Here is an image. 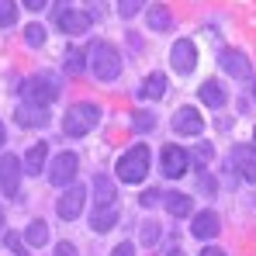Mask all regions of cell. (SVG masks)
I'll return each mask as SVG.
<instances>
[{
    "instance_id": "1",
    "label": "cell",
    "mask_w": 256,
    "mask_h": 256,
    "mask_svg": "<svg viewBox=\"0 0 256 256\" xmlns=\"http://www.w3.org/2000/svg\"><path fill=\"white\" fill-rule=\"evenodd\" d=\"M86 66L94 70L97 80L111 84V80L122 76V52L111 42H90L86 45Z\"/></svg>"
},
{
    "instance_id": "2",
    "label": "cell",
    "mask_w": 256,
    "mask_h": 256,
    "mask_svg": "<svg viewBox=\"0 0 256 256\" xmlns=\"http://www.w3.org/2000/svg\"><path fill=\"white\" fill-rule=\"evenodd\" d=\"M149 160H152V156H149V146H142V142L132 146L125 156L118 160V166H114V170H118V180H122V184H142L146 173H149Z\"/></svg>"
},
{
    "instance_id": "3",
    "label": "cell",
    "mask_w": 256,
    "mask_h": 256,
    "mask_svg": "<svg viewBox=\"0 0 256 256\" xmlns=\"http://www.w3.org/2000/svg\"><path fill=\"white\" fill-rule=\"evenodd\" d=\"M97 122H100V108L84 100V104H76V108L66 111V118H62V132L73 135V138H80V135H86Z\"/></svg>"
},
{
    "instance_id": "4",
    "label": "cell",
    "mask_w": 256,
    "mask_h": 256,
    "mask_svg": "<svg viewBox=\"0 0 256 256\" xmlns=\"http://www.w3.org/2000/svg\"><path fill=\"white\" fill-rule=\"evenodd\" d=\"M18 90H21L24 104H32V108H45V104H52V100H56V94H59V86L52 84V76H48V73L32 76V80H24V84H18Z\"/></svg>"
},
{
    "instance_id": "5",
    "label": "cell",
    "mask_w": 256,
    "mask_h": 256,
    "mask_svg": "<svg viewBox=\"0 0 256 256\" xmlns=\"http://www.w3.org/2000/svg\"><path fill=\"white\" fill-rule=\"evenodd\" d=\"M84 204H86V187L70 184V187H66V194L56 201V212H59V218H62V222H76V218H80V212H84Z\"/></svg>"
},
{
    "instance_id": "6",
    "label": "cell",
    "mask_w": 256,
    "mask_h": 256,
    "mask_svg": "<svg viewBox=\"0 0 256 256\" xmlns=\"http://www.w3.org/2000/svg\"><path fill=\"white\" fill-rule=\"evenodd\" d=\"M76 170H80V156H76V152H59V156L52 160V166H48V180H52L56 187H66V184H73Z\"/></svg>"
},
{
    "instance_id": "7",
    "label": "cell",
    "mask_w": 256,
    "mask_h": 256,
    "mask_svg": "<svg viewBox=\"0 0 256 256\" xmlns=\"http://www.w3.org/2000/svg\"><path fill=\"white\" fill-rule=\"evenodd\" d=\"M228 166L239 173L246 184H256V149H253V146H232V152H228Z\"/></svg>"
},
{
    "instance_id": "8",
    "label": "cell",
    "mask_w": 256,
    "mask_h": 256,
    "mask_svg": "<svg viewBox=\"0 0 256 256\" xmlns=\"http://www.w3.org/2000/svg\"><path fill=\"white\" fill-rule=\"evenodd\" d=\"M170 66L180 73V76H187V73H194V66H198V48L190 38H176L170 48Z\"/></svg>"
},
{
    "instance_id": "9",
    "label": "cell",
    "mask_w": 256,
    "mask_h": 256,
    "mask_svg": "<svg viewBox=\"0 0 256 256\" xmlns=\"http://www.w3.org/2000/svg\"><path fill=\"white\" fill-rule=\"evenodd\" d=\"M21 160L14 156V152H7V156H0V187H4V194L7 198H14L18 190H21Z\"/></svg>"
},
{
    "instance_id": "10",
    "label": "cell",
    "mask_w": 256,
    "mask_h": 256,
    "mask_svg": "<svg viewBox=\"0 0 256 256\" xmlns=\"http://www.w3.org/2000/svg\"><path fill=\"white\" fill-rule=\"evenodd\" d=\"M160 163H163V173H166L170 180H180V176L187 173V166H190V156H187L180 146H163Z\"/></svg>"
},
{
    "instance_id": "11",
    "label": "cell",
    "mask_w": 256,
    "mask_h": 256,
    "mask_svg": "<svg viewBox=\"0 0 256 256\" xmlns=\"http://www.w3.org/2000/svg\"><path fill=\"white\" fill-rule=\"evenodd\" d=\"M218 62H222V70H225V73H232L236 80H250V76H253V66H250V59H246L242 52L225 48V52L218 56Z\"/></svg>"
},
{
    "instance_id": "12",
    "label": "cell",
    "mask_w": 256,
    "mask_h": 256,
    "mask_svg": "<svg viewBox=\"0 0 256 256\" xmlns=\"http://www.w3.org/2000/svg\"><path fill=\"white\" fill-rule=\"evenodd\" d=\"M173 128H176V135H201L204 132V122H201V114L194 108H180L173 114Z\"/></svg>"
},
{
    "instance_id": "13",
    "label": "cell",
    "mask_w": 256,
    "mask_h": 256,
    "mask_svg": "<svg viewBox=\"0 0 256 256\" xmlns=\"http://www.w3.org/2000/svg\"><path fill=\"white\" fill-rule=\"evenodd\" d=\"M59 32L62 35H84L86 28H90V18H86L84 10H59Z\"/></svg>"
},
{
    "instance_id": "14",
    "label": "cell",
    "mask_w": 256,
    "mask_h": 256,
    "mask_svg": "<svg viewBox=\"0 0 256 256\" xmlns=\"http://www.w3.org/2000/svg\"><path fill=\"white\" fill-rule=\"evenodd\" d=\"M14 122L21 128H42V125H48V111L45 108H32V104H21L14 111Z\"/></svg>"
},
{
    "instance_id": "15",
    "label": "cell",
    "mask_w": 256,
    "mask_h": 256,
    "mask_svg": "<svg viewBox=\"0 0 256 256\" xmlns=\"http://www.w3.org/2000/svg\"><path fill=\"white\" fill-rule=\"evenodd\" d=\"M218 228H222V222H218V214H214V212L194 214V225H190V232H194L198 239H214V236H218Z\"/></svg>"
},
{
    "instance_id": "16",
    "label": "cell",
    "mask_w": 256,
    "mask_h": 256,
    "mask_svg": "<svg viewBox=\"0 0 256 256\" xmlns=\"http://www.w3.org/2000/svg\"><path fill=\"white\" fill-rule=\"evenodd\" d=\"M45 160H48V146H45V142H35V146L28 149V156L21 160V170L38 176V170H45Z\"/></svg>"
},
{
    "instance_id": "17",
    "label": "cell",
    "mask_w": 256,
    "mask_h": 256,
    "mask_svg": "<svg viewBox=\"0 0 256 256\" xmlns=\"http://www.w3.org/2000/svg\"><path fill=\"white\" fill-rule=\"evenodd\" d=\"M163 94H166V76L163 73H149L142 80V86H138V97L142 100H160Z\"/></svg>"
},
{
    "instance_id": "18",
    "label": "cell",
    "mask_w": 256,
    "mask_h": 256,
    "mask_svg": "<svg viewBox=\"0 0 256 256\" xmlns=\"http://www.w3.org/2000/svg\"><path fill=\"white\" fill-rule=\"evenodd\" d=\"M198 97H201L208 108H225V100H228V97H225V86L218 84V80H204L201 90H198Z\"/></svg>"
},
{
    "instance_id": "19",
    "label": "cell",
    "mask_w": 256,
    "mask_h": 256,
    "mask_svg": "<svg viewBox=\"0 0 256 256\" xmlns=\"http://www.w3.org/2000/svg\"><path fill=\"white\" fill-rule=\"evenodd\" d=\"M114 204V184L108 176H94V208H111Z\"/></svg>"
},
{
    "instance_id": "20",
    "label": "cell",
    "mask_w": 256,
    "mask_h": 256,
    "mask_svg": "<svg viewBox=\"0 0 256 256\" xmlns=\"http://www.w3.org/2000/svg\"><path fill=\"white\" fill-rule=\"evenodd\" d=\"M114 222H118V208H114V204H111V208H94L90 228H94V232H111Z\"/></svg>"
},
{
    "instance_id": "21",
    "label": "cell",
    "mask_w": 256,
    "mask_h": 256,
    "mask_svg": "<svg viewBox=\"0 0 256 256\" xmlns=\"http://www.w3.org/2000/svg\"><path fill=\"white\" fill-rule=\"evenodd\" d=\"M170 24H173L170 10H166L163 4H152V7H149V28H152V32H170Z\"/></svg>"
},
{
    "instance_id": "22",
    "label": "cell",
    "mask_w": 256,
    "mask_h": 256,
    "mask_svg": "<svg viewBox=\"0 0 256 256\" xmlns=\"http://www.w3.org/2000/svg\"><path fill=\"white\" fill-rule=\"evenodd\" d=\"M24 239H28V246H32V250H42L45 242H48V225H45L42 218H38V222H32V225H28V232H24Z\"/></svg>"
},
{
    "instance_id": "23",
    "label": "cell",
    "mask_w": 256,
    "mask_h": 256,
    "mask_svg": "<svg viewBox=\"0 0 256 256\" xmlns=\"http://www.w3.org/2000/svg\"><path fill=\"white\" fill-rule=\"evenodd\" d=\"M166 212H170L173 218L190 214V198H187V194H166Z\"/></svg>"
},
{
    "instance_id": "24",
    "label": "cell",
    "mask_w": 256,
    "mask_h": 256,
    "mask_svg": "<svg viewBox=\"0 0 256 256\" xmlns=\"http://www.w3.org/2000/svg\"><path fill=\"white\" fill-rule=\"evenodd\" d=\"M18 24V4L14 0H0V28H14Z\"/></svg>"
},
{
    "instance_id": "25",
    "label": "cell",
    "mask_w": 256,
    "mask_h": 256,
    "mask_svg": "<svg viewBox=\"0 0 256 256\" xmlns=\"http://www.w3.org/2000/svg\"><path fill=\"white\" fill-rule=\"evenodd\" d=\"M132 125H135V132H152V128H156V114H152V111H135Z\"/></svg>"
},
{
    "instance_id": "26",
    "label": "cell",
    "mask_w": 256,
    "mask_h": 256,
    "mask_svg": "<svg viewBox=\"0 0 256 256\" xmlns=\"http://www.w3.org/2000/svg\"><path fill=\"white\" fill-rule=\"evenodd\" d=\"M66 70L70 73H84V66H86V59H84V52H76V48H66Z\"/></svg>"
},
{
    "instance_id": "27",
    "label": "cell",
    "mask_w": 256,
    "mask_h": 256,
    "mask_svg": "<svg viewBox=\"0 0 256 256\" xmlns=\"http://www.w3.org/2000/svg\"><path fill=\"white\" fill-rule=\"evenodd\" d=\"M24 42L32 45V48H42L45 45V28L42 24H28V28H24Z\"/></svg>"
},
{
    "instance_id": "28",
    "label": "cell",
    "mask_w": 256,
    "mask_h": 256,
    "mask_svg": "<svg viewBox=\"0 0 256 256\" xmlns=\"http://www.w3.org/2000/svg\"><path fill=\"white\" fill-rule=\"evenodd\" d=\"M142 10V0H118V14L122 18H135Z\"/></svg>"
},
{
    "instance_id": "29",
    "label": "cell",
    "mask_w": 256,
    "mask_h": 256,
    "mask_svg": "<svg viewBox=\"0 0 256 256\" xmlns=\"http://www.w3.org/2000/svg\"><path fill=\"white\" fill-rule=\"evenodd\" d=\"M212 156H214L212 142H198V149H194V160H198V163H212Z\"/></svg>"
},
{
    "instance_id": "30",
    "label": "cell",
    "mask_w": 256,
    "mask_h": 256,
    "mask_svg": "<svg viewBox=\"0 0 256 256\" xmlns=\"http://www.w3.org/2000/svg\"><path fill=\"white\" fill-rule=\"evenodd\" d=\"M4 242H7V250H14V253H18V256H24V253H28L18 232H7V236H4Z\"/></svg>"
},
{
    "instance_id": "31",
    "label": "cell",
    "mask_w": 256,
    "mask_h": 256,
    "mask_svg": "<svg viewBox=\"0 0 256 256\" xmlns=\"http://www.w3.org/2000/svg\"><path fill=\"white\" fill-rule=\"evenodd\" d=\"M156 239H160V225H156V222H149V225H142V242H146V246H152Z\"/></svg>"
},
{
    "instance_id": "32",
    "label": "cell",
    "mask_w": 256,
    "mask_h": 256,
    "mask_svg": "<svg viewBox=\"0 0 256 256\" xmlns=\"http://www.w3.org/2000/svg\"><path fill=\"white\" fill-rule=\"evenodd\" d=\"M138 201H142V208H156V204H160V190H152V187H149Z\"/></svg>"
},
{
    "instance_id": "33",
    "label": "cell",
    "mask_w": 256,
    "mask_h": 256,
    "mask_svg": "<svg viewBox=\"0 0 256 256\" xmlns=\"http://www.w3.org/2000/svg\"><path fill=\"white\" fill-rule=\"evenodd\" d=\"M56 256H80V253H76V246H73V242H59Z\"/></svg>"
},
{
    "instance_id": "34",
    "label": "cell",
    "mask_w": 256,
    "mask_h": 256,
    "mask_svg": "<svg viewBox=\"0 0 256 256\" xmlns=\"http://www.w3.org/2000/svg\"><path fill=\"white\" fill-rule=\"evenodd\" d=\"M111 256H135V246H132V242H122V246H114Z\"/></svg>"
},
{
    "instance_id": "35",
    "label": "cell",
    "mask_w": 256,
    "mask_h": 256,
    "mask_svg": "<svg viewBox=\"0 0 256 256\" xmlns=\"http://www.w3.org/2000/svg\"><path fill=\"white\" fill-rule=\"evenodd\" d=\"M24 7H32V10H45L48 0H24Z\"/></svg>"
},
{
    "instance_id": "36",
    "label": "cell",
    "mask_w": 256,
    "mask_h": 256,
    "mask_svg": "<svg viewBox=\"0 0 256 256\" xmlns=\"http://www.w3.org/2000/svg\"><path fill=\"white\" fill-rule=\"evenodd\" d=\"M201 256H225V250H218V246H208V250H201Z\"/></svg>"
},
{
    "instance_id": "37",
    "label": "cell",
    "mask_w": 256,
    "mask_h": 256,
    "mask_svg": "<svg viewBox=\"0 0 256 256\" xmlns=\"http://www.w3.org/2000/svg\"><path fill=\"white\" fill-rule=\"evenodd\" d=\"M4 138H7V132H4V122H0V146H4Z\"/></svg>"
},
{
    "instance_id": "38",
    "label": "cell",
    "mask_w": 256,
    "mask_h": 256,
    "mask_svg": "<svg viewBox=\"0 0 256 256\" xmlns=\"http://www.w3.org/2000/svg\"><path fill=\"white\" fill-rule=\"evenodd\" d=\"M0 225H4V208H0Z\"/></svg>"
},
{
    "instance_id": "39",
    "label": "cell",
    "mask_w": 256,
    "mask_h": 256,
    "mask_svg": "<svg viewBox=\"0 0 256 256\" xmlns=\"http://www.w3.org/2000/svg\"><path fill=\"white\" fill-rule=\"evenodd\" d=\"M253 97H256V86H253Z\"/></svg>"
},
{
    "instance_id": "40",
    "label": "cell",
    "mask_w": 256,
    "mask_h": 256,
    "mask_svg": "<svg viewBox=\"0 0 256 256\" xmlns=\"http://www.w3.org/2000/svg\"><path fill=\"white\" fill-rule=\"evenodd\" d=\"M253 138H256V132H253Z\"/></svg>"
}]
</instances>
